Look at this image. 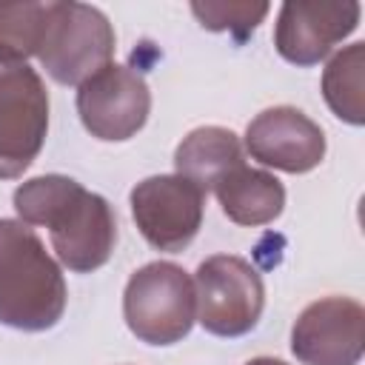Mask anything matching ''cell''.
I'll return each mask as SVG.
<instances>
[{"label": "cell", "instance_id": "obj_15", "mask_svg": "<svg viewBox=\"0 0 365 365\" xmlns=\"http://www.w3.org/2000/svg\"><path fill=\"white\" fill-rule=\"evenodd\" d=\"M51 0H0V63L37 57Z\"/></svg>", "mask_w": 365, "mask_h": 365}, {"label": "cell", "instance_id": "obj_12", "mask_svg": "<svg viewBox=\"0 0 365 365\" xmlns=\"http://www.w3.org/2000/svg\"><path fill=\"white\" fill-rule=\"evenodd\" d=\"M214 194L222 214L245 228L268 225L285 208V185L274 174L251 168L245 163L231 168L225 177H220Z\"/></svg>", "mask_w": 365, "mask_h": 365}, {"label": "cell", "instance_id": "obj_5", "mask_svg": "<svg viewBox=\"0 0 365 365\" xmlns=\"http://www.w3.org/2000/svg\"><path fill=\"white\" fill-rule=\"evenodd\" d=\"M197 322L214 336H245L265 308V285L257 268L237 254H214L194 274Z\"/></svg>", "mask_w": 365, "mask_h": 365}, {"label": "cell", "instance_id": "obj_6", "mask_svg": "<svg viewBox=\"0 0 365 365\" xmlns=\"http://www.w3.org/2000/svg\"><path fill=\"white\" fill-rule=\"evenodd\" d=\"M48 91L29 63H0V180H17L43 151Z\"/></svg>", "mask_w": 365, "mask_h": 365}, {"label": "cell", "instance_id": "obj_7", "mask_svg": "<svg viewBox=\"0 0 365 365\" xmlns=\"http://www.w3.org/2000/svg\"><path fill=\"white\" fill-rule=\"evenodd\" d=\"M131 217L157 251H185L205 214V194L180 174H154L137 182L128 194Z\"/></svg>", "mask_w": 365, "mask_h": 365}, {"label": "cell", "instance_id": "obj_9", "mask_svg": "<svg viewBox=\"0 0 365 365\" xmlns=\"http://www.w3.org/2000/svg\"><path fill=\"white\" fill-rule=\"evenodd\" d=\"M291 354L302 365H359L365 308L351 297H322L305 305L291 328Z\"/></svg>", "mask_w": 365, "mask_h": 365}, {"label": "cell", "instance_id": "obj_10", "mask_svg": "<svg viewBox=\"0 0 365 365\" xmlns=\"http://www.w3.org/2000/svg\"><path fill=\"white\" fill-rule=\"evenodd\" d=\"M359 3H282L274 26V46L291 66L308 68L331 54L359 26Z\"/></svg>", "mask_w": 365, "mask_h": 365}, {"label": "cell", "instance_id": "obj_4", "mask_svg": "<svg viewBox=\"0 0 365 365\" xmlns=\"http://www.w3.org/2000/svg\"><path fill=\"white\" fill-rule=\"evenodd\" d=\"M114 26L88 3L51 0L37 60L60 86H80L114 57Z\"/></svg>", "mask_w": 365, "mask_h": 365}, {"label": "cell", "instance_id": "obj_16", "mask_svg": "<svg viewBox=\"0 0 365 365\" xmlns=\"http://www.w3.org/2000/svg\"><path fill=\"white\" fill-rule=\"evenodd\" d=\"M271 11L268 3H234V0H205V3H191V14L200 20L202 29L208 31H228L237 43H242Z\"/></svg>", "mask_w": 365, "mask_h": 365}, {"label": "cell", "instance_id": "obj_17", "mask_svg": "<svg viewBox=\"0 0 365 365\" xmlns=\"http://www.w3.org/2000/svg\"><path fill=\"white\" fill-rule=\"evenodd\" d=\"M245 365H288V362H282V359H274V356H254V359H248Z\"/></svg>", "mask_w": 365, "mask_h": 365}, {"label": "cell", "instance_id": "obj_1", "mask_svg": "<svg viewBox=\"0 0 365 365\" xmlns=\"http://www.w3.org/2000/svg\"><path fill=\"white\" fill-rule=\"evenodd\" d=\"M14 211L26 225L48 228L57 259L74 274L103 268L117 245V214L106 197L66 174L31 177L14 188Z\"/></svg>", "mask_w": 365, "mask_h": 365}, {"label": "cell", "instance_id": "obj_3", "mask_svg": "<svg viewBox=\"0 0 365 365\" xmlns=\"http://www.w3.org/2000/svg\"><path fill=\"white\" fill-rule=\"evenodd\" d=\"M123 319L145 345H174L188 336L197 319L194 279L177 262L137 268L123 291Z\"/></svg>", "mask_w": 365, "mask_h": 365}, {"label": "cell", "instance_id": "obj_2", "mask_svg": "<svg viewBox=\"0 0 365 365\" xmlns=\"http://www.w3.org/2000/svg\"><path fill=\"white\" fill-rule=\"evenodd\" d=\"M68 302L60 265L20 220L0 217V322L40 334L63 319Z\"/></svg>", "mask_w": 365, "mask_h": 365}, {"label": "cell", "instance_id": "obj_14", "mask_svg": "<svg viewBox=\"0 0 365 365\" xmlns=\"http://www.w3.org/2000/svg\"><path fill=\"white\" fill-rule=\"evenodd\" d=\"M322 97L342 123H365V43H351L328 60L322 71Z\"/></svg>", "mask_w": 365, "mask_h": 365}, {"label": "cell", "instance_id": "obj_13", "mask_svg": "<svg viewBox=\"0 0 365 365\" xmlns=\"http://www.w3.org/2000/svg\"><path fill=\"white\" fill-rule=\"evenodd\" d=\"M242 163L245 160H242L240 137L222 125H200L188 131L174 151L177 174L194 182L202 194H208L220 177H225L231 168Z\"/></svg>", "mask_w": 365, "mask_h": 365}, {"label": "cell", "instance_id": "obj_8", "mask_svg": "<svg viewBox=\"0 0 365 365\" xmlns=\"http://www.w3.org/2000/svg\"><path fill=\"white\" fill-rule=\"evenodd\" d=\"M77 114L83 128L103 143L131 140L151 114V91L140 71L108 63L77 86Z\"/></svg>", "mask_w": 365, "mask_h": 365}, {"label": "cell", "instance_id": "obj_11", "mask_svg": "<svg viewBox=\"0 0 365 365\" xmlns=\"http://www.w3.org/2000/svg\"><path fill=\"white\" fill-rule=\"evenodd\" d=\"M245 151L268 168L305 174L325 157V131L305 111L294 106H274L248 123Z\"/></svg>", "mask_w": 365, "mask_h": 365}]
</instances>
